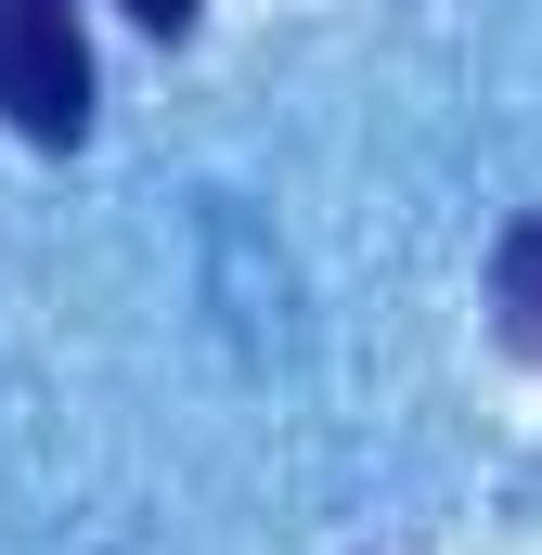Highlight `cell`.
I'll list each match as a JSON object with an SVG mask.
<instances>
[{"label":"cell","instance_id":"1","mask_svg":"<svg viewBox=\"0 0 542 555\" xmlns=\"http://www.w3.org/2000/svg\"><path fill=\"white\" fill-rule=\"evenodd\" d=\"M0 130L65 142L91 130V39H78V0H0Z\"/></svg>","mask_w":542,"mask_h":555},{"label":"cell","instance_id":"2","mask_svg":"<svg viewBox=\"0 0 542 555\" xmlns=\"http://www.w3.org/2000/svg\"><path fill=\"white\" fill-rule=\"evenodd\" d=\"M491 310H504V349H542V220H504V246H491Z\"/></svg>","mask_w":542,"mask_h":555},{"label":"cell","instance_id":"3","mask_svg":"<svg viewBox=\"0 0 542 555\" xmlns=\"http://www.w3.org/2000/svg\"><path fill=\"white\" fill-rule=\"evenodd\" d=\"M142 26H155V39H181V26H194V0H130Z\"/></svg>","mask_w":542,"mask_h":555}]
</instances>
